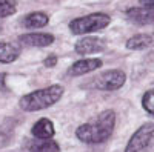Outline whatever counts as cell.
I'll return each mask as SVG.
<instances>
[{
	"label": "cell",
	"instance_id": "cell-19",
	"mask_svg": "<svg viewBox=\"0 0 154 152\" xmlns=\"http://www.w3.org/2000/svg\"><path fill=\"white\" fill-rule=\"evenodd\" d=\"M0 89L6 91V88H5V74H0Z\"/></svg>",
	"mask_w": 154,
	"mask_h": 152
},
{
	"label": "cell",
	"instance_id": "cell-12",
	"mask_svg": "<svg viewBox=\"0 0 154 152\" xmlns=\"http://www.w3.org/2000/svg\"><path fill=\"white\" fill-rule=\"evenodd\" d=\"M22 54V46L9 42H0V63H12Z\"/></svg>",
	"mask_w": 154,
	"mask_h": 152
},
{
	"label": "cell",
	"instance_id": "cell-6",
	"mask_svg": "<svg viewBox=\"0 0 154 152\" xmlns=\"http://www.w3.org/2000/svg\"><path fill=\"white\" fill-rule=\"evenodd\" d=\"M74 49H75V52L80 54V55L97 54V52H102V51L105 49V42L102 39H99V37L86 35V37H82V39L75 43Z\"/></svg>",
	"mask_w": 154,
	"mask_h": 152
},
{
	"label": "cell",
	"instance_id": "cell-10",
	"mask_svg": "<svg viewBox=\"0 0 154 152\" xmlns=\"http://www.w3.org/2000/svg\"><path fill=\"white\" fill-rule=\"evenodd\" d=\"M31 134L34 138H40V140H48L53 138L56 134L54 129V123L49 118H40L34 123V126L31 128Z\"/></svg>",
	"mask_w": 154,
	"mask_h": 152
},
{
	"label": "cell",
	"instance_id": "cell-11",
	"mask_svg": "<svg viewBox=\"0 0 154 152\" xmlns=\"http://www.w3.org/2000/svg\"><path fill=\"white\" fill-rule=\"evenodd\" d=\"M26 149L29 152H60V146L53 138L48 140H40V138H34V140L26 142Z\"/></svg>",
	"mask_w": 154,
	"mask_h": 152
},
{
	"label": "cell",
	"instance_id": "cell-5",
	"mask_svg": "<svg viewBox=\"0 0 154 152\" xmlns=\"http://www.w3.org/2000/svg\"><path fill=\"white\" fill-rule=\"evenodd\" d=\"M126 75L120 69H109L102 72L94 80V86L100 91H117L125 85Z\"/></svg>",
	"mask_w": 154,
	"mask_h": 152
},
{
	"label": "cell",
	"instance_id": "cell-2",
	"mask_svg": "<svg viewBox=\"0 0 154 152\" xmlns=\"http://www.w3.org/2000/svg\"><path fill=\"white\" fill-rule=\"evenodd\" d=\"M63 91L65 89L62 85H51L48 88H43V89L32 91L29 94H25L19 100V106L26 112H35L51 108L62 98Z\"/></svg>",
	"mask_w": 154,
	"mask_h": 152
},
{
	"label": "cell",
	"instance_id": "cell-15",
	"mask_svg": "<svg viewBox=\"0 0 154 152\" xmlns=\"http://www.w3.org/2000/svg\"><path fill=\"white\" fill-rule=\"evenodd\" d=\"M16 11H17L16 0H0V19L12 16Z\"/></svg>",
	"mask_w": 154,
	"mask_h": 152
},
{
	"label": "cell",
	"instance_id": "cell-14",
	"mask_svg": "<svg viewBox=\"0 0 154 152\" xmlns=\"http://www.w3.org/2000/svg\"><path fill=\"white\" fill-rule=\"evenodd\" d=\"M152 45V37L148 34H136L126 40V48L131 51H142Z\"/></svg>",
	"mask_w": 154,
	"mask_h": 152
},
{
	"label": "cell",
	"instance_id": "cell-17",
	"mask_svg": "<svg viewBox=\"0 0 154 152\" xmlns=\"http://www.w3.org/2000/svg\"><path fill=\"white\" fill-rule=\"evenodd\" d=\"M43 65H45L46 68H54V66L57 65V57H56L54 54L48 55V57L45 58V61H43Z\"/></svg>",
	"mask_w": 154,
	"mask_h": 152
},
{
	"label": "cell",
	"instance_id": "cell-13",
	"mask_svg": "<svg viewBox=\"0 0 154 152\" xmlns=\"http://www.w3.org/2000/svg\"><path fill=\"white\" fill-rule=\"evenodd\" d=\"M49 23V17L42 11H34L29 12L28 16H25L22 19V25L25 28H29V29H38V28H43Z\"/></svg>",
	"mask_w": 154,
	"mask_h": 152
},
{
	"label": "cell",
	"instance_id": "cell-7",
	"mask_svg": "<svg viewBox=\"0 0 154 152\" xmlns=\"http://www.w3.org/2000/svg\"><path fill=\"white\" fill-rule=\"evenodd\" d=\"M54 35L49 32H28V34H22L19 37L20 45H26V46H49L54 43Z\"/></svg>",
	"mask_w": 154,
	"mask_h": 152
},
{
	"label": "cell",
	"instance_id": "cell-9",
	"mask_svg": "<svg viewBox=\"0 0 154 152\" xmlns=\"http://www.w3.org/2000/svg\"><path fill=\"white\" fill-rule=\"evenodd\" d=\"M99 68H102V60L100 58H82V60H77L69 68L68 74L71 77H79V75H85V74L93 72Z\"/></svg>",
	"mask_w": 154,
	"mask_h": 152
},
{
	"label": "cell",
	"instance_id": "cell-4",
	"mask_svg": "<svg viewBox=\"0 0 154 152\" xmlns=\"http://www.w3.org/2000/svg\"><path fill=\"white\" fill-rule=\"evenodd\" d=\"M154 143V123H145L131 135L125 152H146Z\"/></svg>",
	"mask_w": 154,
	"mask_h": 152
},
{
	"label": "cell",
	"instance_id": "cell-3",
	"mask_svg": "<svg viewBox=\"0 0 154 152\" xmlns=\"http://www.w3.org/2000/svg\"><path fill=\"white\" fill-rule=\"evenodd\" d=\"M111 23V17L105 12H93L83 17H77L69 22V29L75 35H83L89 32H96L106 28Z\"/></svg>",
	"mask_w": 154,
	"mask_h": 152
},
{
	"label": "cell",
	"instance_id": "cell-18",
	"mask_svg": "<svg viewBox=\"0 0 154 152\" xmlns=\"http://www.w3.org/2000/svg\"><path fill=\"white\" fill-rule=\"evenodd\" d=\"M140 5L145 6V8H149V9H154V0H139Z\"/></svg>",
	"mask_w": 154,
	"mask_h": 152
},
{
	"label": "cell",
	"instance_id": "cell-16",
	"mask_svg": "<svg viewBox=\"0 0 154 152\" xmlns=\"http://www.w3.org/2000/svg\"><path fill=\"white\" fill-rule=\"evenodd\" d=\"M142 106L143 109L149 114V115L154 117V89H149L143 94L142 97Z\"/></svg>",
	"mask_w": 154,
	"mask_h": 152
},
{
	"label": "cell",
	"instance_id": "cell-8",
	"mask_svg": "<svg viewBox=\"0 0 154 152\" xmlns=\"http://www.w3.org/2000/svg\"><path fill=\"white\" fill-rule=\"evenodd\" d=\"M125 16L131 23L143 26V25H148V23L154 22V9H149V8H145V6H142V8L134 6V8L126 9Z\"/></svg>",
	"mask_w": 154,
	"mask_h": 152
},
{
	"label": "cell",
	"instance_id": "cell-1",
	"mask_svg": "<svg viewBox=\"0 0 154 152\" xmlns=\"http://www.w3.org/2000/svg\"><path fill=\"white\" fill-rule=\"evenodd\" d=\"M114 126H116V112L106 109L100 112L93 121L80 124L75 129V137L86 145H100L105 143L112 135Z\"/></svg>",
	"mask_w": 154,
	"mask_h": 152
}]
</instances>
